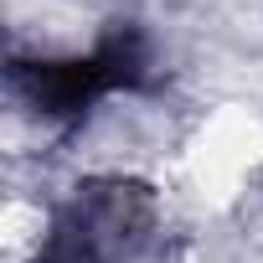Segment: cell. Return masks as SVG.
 <instances>
[{"label":"cell","mask_w":263,"mask_h":263,"mask_svg":"<svg viewBox=\"0 0 263 263\" xmlns=\"http://www.w3.org/2000/svg\"><path fill=\"white\" fill-rule=\"evenodd\" d=\"M140 78H145V42H140V31H129V26L108 31L98 42V52H88V57L31 62V67L21 62L16 67V83L26 88V98L42 114H52V119H72L93 98L119 93V88H135Z\"/></svg>","instance_id":"cell-1"}]
</instances>
